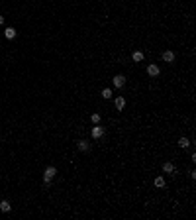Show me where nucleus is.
<instances>
[{"label":"nucleus","mask_w":196,"mask_h":220,"mask_svg":"<svg viewBox=\"0 0 196 220\" xmlns=\"http://www.w3.org/2000/svg\"><path fill=\"white\" fill-rule=\"evenodd\" d=\"M0 210H2V212H10V210H12V205H10L8 201H2V202H0Z\"/></svg>","instance_id":"nucleus-8"},{"label":"nucleus","mask_w":196,"mask_h":220,"mask_svg":"<svg viewBox=\"0 0 196 220\" xmlns=\"http://www.w3.org/2000/svg\"><path fill=\"white\" fill-rule=\"evenodd\" d=\"M57 175V167H53V165H49L45 171H43V185L45 187H49L51 185V179Z\"/></svg>","instance_id":"nucleus-1"},{"label":"nucleus","mask_w":196,"mask_h":220,"mask_svg":"<svg viewBox=\"0 0 196 220\" xmlns=\"http://www.w3.org/2000/svg\"><path fill=\"white\" fill-rule=\"evenodd\" d=\"M163 61L173 63V61H174V53H173V51H165V53H163Z\"/></svg>","instance_id":"nucleus-6"},{"label":"nucleus","mask_w":196,"mask_h":220,"mask_svg":"<svg viewBox=\"0 0 196 220\" xmlns=\"http://www.w3.org/2000/svg\"><path fill=\"white\" fill-rule=\"evenodd\" d=\"M159 73H161V69H159L155 63H151V65L147 67V75H149V77H157Z\"/></svg>","instance_id":"nucleus-4"},{"label":"nucleus","mask_w":196,"mask_h":220,"mask_svg":"<svg viewBox=\"0 0 196 220\" xmlns=\"http://www.w3.org/2000/svg\"><path fill=\"white\" fill-rule=\"evenodd\" d=\"M178 146H181V147H188V146H190V139L182 136L181 139H178Z\"/></svg>","instance_id":"nucleus-12"},{"label":"nucleus","mask_w":196,"mask_h":220,"mask_svg":"<svg viewBox=\"0 0 196 220\" xmlns=\"http://www.w3.org/2000/svg\"><path fill=\"white\" fill-rule=\"evenodd\" d=\"M78 149H81V152H90V142H88V139H78Z\"/></svg>","instance_id":"nucleus-3"},{"label":"nucleus","mask_w":196,"mask_h":220,"mask_svg":"<svg viewBox=\"0 0 196 220\" xmlns=\"http://www.w3.org/2000/svg\"><path fill=\"white\" fill-rule=\"evenodd\" d=\"M112 83H114L116 89H122V87L126 85V77H124V75H116V77L112 79Z\"/></svg>","instance_id":"nucleus-2"},{"label":"nucleus","mask_w":196,"mask_h":220,"mask_svg":"<svg viewBox=\"0 0 196 220\" xmlns=\"http://www.w3.org/2000/svg\"><path fill=\"white\" fill-rule=\"evenodd\" d=\"M153 183H155V187H159V189H161V187H165V179H163V177H157Z\"/></svg>","instance_id":"nucleus-13"},{"label":"nucleus","mask_w":196,"mask_h":220,"mask_svg":"<svg viewBox=\"0 0 196 220\" xmlns=\"http://www.w3.org/2000/svg\"><path fill=\"white\" fill-rule=\"evenodd\" d=\"M100 94H102V98H110V96H112V90H110V89H104Z\"/></svg>","instance_id":"nucleus-14"},{"label":"nucleus","mask_w":196,"mask_h":220,"mask_svg":"<svg viewBox=\"0 0 196 220\" xmlns=\"http://www.w3.org/2000/svg\"><path fill=\"white\" fill-rule=\"evenodd\" d=\"M16 34H18V31H16L14 28H6V30H4V35H6L8 39H14V37H16Z\"/></svg>","instance_id":"nucleus-7"},{"label":"nucleus","mask_w":196,"mask_h":220,"mask_svg":"<svg viewBox=\"0 0 196 220\" xmlns=\"http://www.w3.org/2000/svg\"><path fill=\"white\" fill-rule=\"evenodd\" d=\"M4 24V16H0V26H2Z\"/></svg>","instance_id":"nucleus-16"},{"label":"nucleus","mask_w":196,"mask_h":220,"mask_svg":"<svg viewBox=\"0 0 196 220\" xmlns=\"http://www.w3.org/2000/svg\"><path fill=\"white\" fill-rule=\"evenodd\" d=\"M114 104H116V108H118V110H124L126 108V98H124V96H118V98L114 100Z\"/></svg>","instance_id":"nucleus-5"},{"label":"nucleus","mask_w":196,"mask_h":220,"mask_svg":"<svg viewBox=\"0 0 196 220\" xmlns=\"http://www.w3.org/2000/svg\"><path fill=\"white\" fill-rule=\"evenodd\" d=\"M131 59L137 63V61H143V51H134L131 53Z\"/></svg>","instance_id":"nucleus-11"},{"label":"nucleus","mask_w":196,"mask_h":220,"mask_svg":"<svg viewBox=\"0 0 196 220\" xmlns=\"http://www.w3.org/2000/svg\"><path fill=\"white\" fill-rule=\"evenodd\" d=\"M102 134H104V130L100 126H94L92 128V138H102Z\"/></svg>","instance_id":"nucleus-9"},{"label":"nucleus","mask_w":196,"mask_h":220,"mask_svg":"<svg viewBox=\"0 0 196 220\" xmlns=\"http://www.w3.org/2000/svg\"><path fill=\"white\" fill-rule=\"evenodd\" d=\"M90 120H92V124H98V122H100V114H92Z\"/></svg>","instance_id":"nucleus-15"},{"label":"nucleus","mask_w":196,"mask_h":220,"mask_svg":"<svg viewBox=\"0 0 196 220\" xmlns=\"http://www.w3.org/2000/svg\"><path fill=\"white\" fill-rule=\"evenodd\" d=\"M163 171H165V173H174V165H173L171 161L163 163Z\"/></svg>","instance_id":"nucleus-10"}]
</instances>
